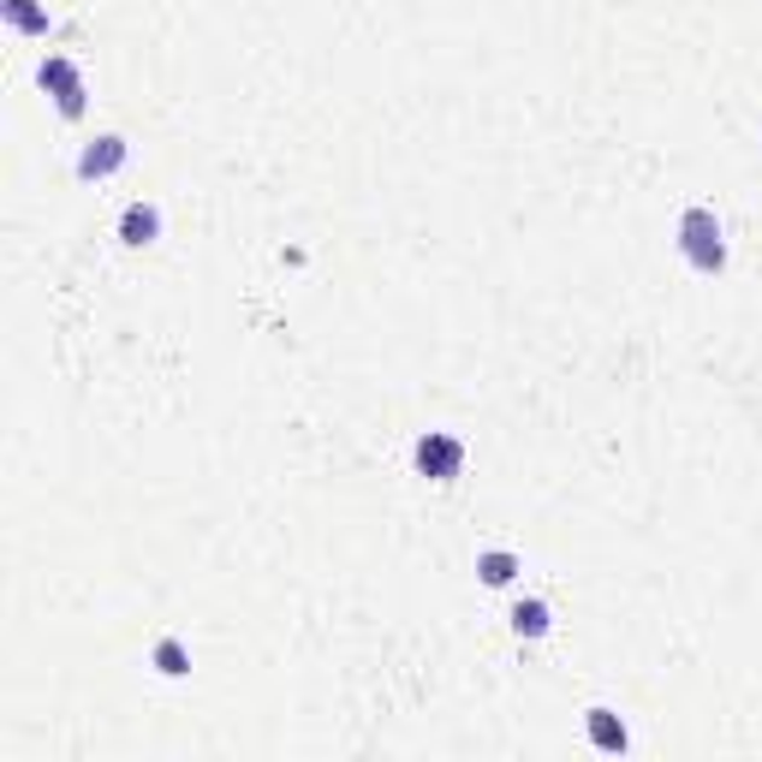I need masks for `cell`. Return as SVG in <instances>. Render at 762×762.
Segmentation results:
<instances>
[{
	"mask_svg": "<svg viewBox=\"0 0 762 762\" xmlns=\"http://www.w3.org/2000/svg\"><path fill=\"white\" fill-rule=\"evenodd\" d=\"M680 251H685V263L697 268V274H721L726 268V238H721V221L715 209H685L680 215Z\"/></svg>",
	"mask_w": 762,
	"mask_h": 762,
	"instance_id": "1",
	"label": "cell"
},
{
	"mask_svg": "<svg viewBox=\"0 0 762 762\" xmlns=\"http://www.w3.org/2000/svg\"><path fill=\"white\" fill-rule=\"evenodd\" d=\"M477 578H482V584H495V590H500V584H512V578H518V554H507V548L477 554Z\"/></svg>",
	"mask_w": 762,
	"mask_h": 762,
	"instance_id": "8",
	"label": "cell"
},
{
	"mask_svg": "<svg viewBox=\"0 0 762 762\" xmlns=\"http://www.w3.org/2000/svg\"><path fill=\"white\" fill-rule=\"evenodd\" d=\"M42 90L55 96V108L66 119H84V78H78V66L66 60V55H48L42 60Z\"/></svg>",
	"mask_w": 762,
	"mask_h": 762,
	"instance_id": "3",
	"label": "cell"
},
{
	"mask_svg": "<svg viewBox=\"0 0 762 762\" xmlns=\"http://www.w3.org/2000/svg\"><path fill=\"white\" fill-rule=\"evenodd\" d=\"M119 238H126V245H155V238H162V209H155V203H131L126 215H119Z\"/></svg>",
	"mask_w": 762,
	"mask_h": 762,
	"instance_id": "5",
	"label": "cell"
},
{
	"mask_svg": "<svg viewBox=\"0 0 762 762\" xmlns=\"http://www.w3.org/2000/svg\"><path fill=\"white\" fill-rule=\"evenodd\" d=\"M411 459H418V471L423 477H436V482H453L465 471V447L453 436H441V429H429V436H418V447H411Z\"/></svg>",
	"mask_w": 762,
	"mask_h": 762,
	"instance_id": "2",
	"label": "cell"
},
{
	"mask_svg": "<svg viewBox=\"0 0 762 762\" xmlns=\"http://www.w3.org/2000/svg\"><path fill=\"white\" fill-rule=\"evenodd\" d=\"M119 167H126V137H114V131L96 137V144L78 155V173H84V179H108V173H119Z\"/></svg>",
	"mask_w": 762,
	"mask_h": 762,
	"instance_id": "4",
	"label": "cell"
},
{
	"mask_svg": "<svg viewBox=\"0 0 762 762\" xmlns=\"http://www.w3.org/2000/svg\"><path fill=\"white\" fill-rule=\"evenodd\" d=\"M0 12H7V25L25 30V37H48V7L42 0H0Z\"/></svg>",
	"mask_w": 762,
	"mask_h": 762,
	"instance_id": "7",
	"label": "cell"
},
{
	"mask_svg": "<svg viewBox=\"0 0 762 762\" xmlns=\"http://www.w3.org/2000/svg\"><path fill=\"white\" fill-rule=\"evenodd\" d=\"M155 667H162L167 680H179V673H190V662H185V644H173V637H167V644H155Z\"/></svg>",
	"mask_w": 762,
	"mask_h": 762,
	"instance_id": "10",
	"label": "cell"
},
{
	"mask_svg": "<svg viewBox=\"0 0 762 762\" xmlns=\"http://www.w3.org/2000/svg\"><path fill=\"white\" fill-rule=\"evenodd\" d=\"M548 626H554L548 602H536V596H525V602H518V608H512V632H518V637H543Z\"/></svg>",
	"mask_w": 762,
	"mask_h": 762,
	"instance_id": "9",
	"label": "cell"
},
{
	"mask_svg": "<svg viewBox=\"0 0 762 762\" xmlns=\"http://www.w3.org/2000/svg\"><path fill=\"white\" fill-rule=\"evenodd\" d=\"M584 726H590V744L596 751H626V721L614 715V709H590V715H584Z\"/></svg>",
	"mask_w": 762,
	"mask_h": 762,
	"instance_id": "6",
	"label": "cell"
}]
</instances>
